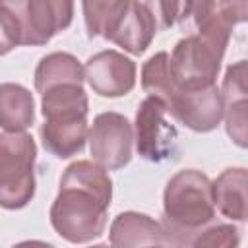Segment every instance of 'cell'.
I'll return each instance as SVG.
<instances>
[{
    "instance_id": "19",
    "label": "cell",
    "mask_w": 248,
    "mask_h": 248,
    "mask_svg": "<svg viewBox=\"0 0 248 248\" xmlns=\"http://www.w3.org/2000/svg\"><path fill=\"white\" fill-rule=\"evenodd\" d=\"M217 12V0H184L178 10V25L186 35L196 33Z\"/></svg>"
},
{
    "instance_id": "13",
    "label": "cell",
    "mask_w": 248,
    "mask_h": 248,
    "mask_svg": "<svg viewBox=\"0 0 248 248\" xmlns=\"http://www.w3.org/2000/svg\"><path fill=\"white\" fill-rule=\"evenodd\" d=\"M110 244L114 246H153L163 244L161 223L149 215L126 211L120 213L110 225Z\"/></svg>"
},
{
    "instance_id": "21",
    "label": "cell",
    "mask_w": 248,
    "mask_h": 248,
    "mask_svg": "<svg viewBox=\"0 0 248 248\" xmlns=\"http://www.w3.org/2000/svg\"><path fill=\"white\" fill-rule=\"evenodd\" d=\"M248 103L242 101V103H234V105H229L225 107V112H223V118L227 122V134L229 138L238 145V147H246V140H248V116H246V108Z\"/></svg>"
},
{
    "instance_id": "9",
    "label": "cell",
    "mask_w": 248,
    "mask_h": 248,
    "mask_svg": "<svg viewBox=\"0 0 248 248\" xmlns=\"http://www.w3.org/2000/svg\"><path fill=\"white\" fill-rule=\"evenodd\" d=\"M167 110L194 132H211L223 120V97L215 83L203 87H176Z\"/></svg>"
},
{
    "instance_id": "1",
    "label": "cell",
    "mask_w": 248,
    "mask_h": 248,
    "mask_svg": "<svg viewBox=\"0 0 248 248\" xmlns=\"http://www.w3.org/2000/svg\"><path fill=\"white\" fill-rule=\"evenodd\" d=\"M232 23L215 12L196 33L186 35L169 54L170 74L176 87H203L215 83Z\"/></svg>"
},
{
    "instance_id": "16",
    "label": "cell",
    "mask_w": 248,
    "mask_h": 248,
    "mask_svg": "<svg viewBox=\"0 0 248 248\" xmlns=\"http://www.w3.org/2000/svg\"><path fill=\"white\" fill-rule=\"evenodd\" d=\"M60 186H74V188L85 190L107 205H110V200H112V180L107 174V169L91 161L72 163L66 169L60 180Z\"/></svg>"
},
{
    "instance_id": "24",
    "label": "cell",
    "mask_w": 248,
    "mask_h": 248,
    "mask_svg": "<svg viewBox=\"0 0 248 248\" xmlns=\"http://www.w3.org/2000/svg\"><path fill=\"white\" fill-rule=\"evenodd\" d=\"M14 46H17V37L16 29L8 17V14L0 8V56L8 54Z\"/></svg>"
},
{
    "instance_id": "23",
    "label": "cell",
    "mask_w": 248,
    "mask_h": 248,
    "mask_svg": "<svg viewBox=\"0 0 248 248\" xmlns=\"http://www.w3.org/2000/svg\"><path fill=\"white\" fill-rule=\"evenodd\" d=\"M143 4L149 8L157 21V27L161 29H169L178 17L180 0H145Z\"/></svg>"
},
{
    "instance_id": "2",
    "label": "cell",
    "mask_w": 248,
    "mask_h": 248,
    "mask_svg": "<svg viewBox=\"0 0 248 248\" xmlns=\"http://www.w3.org/2000/svg\"><path fill=\"white\" fill-rule=\"evenodd\" d=\"M163 209V242H172L174 236H180L178 244H190L188 234H198L213 221L215 205L211 180L194 169L176 172L165 188Z\"/></svg>"
},
{
    "instance_id": "8",
    "label": "cell",
    "mask_w": 248,
    "mask_h": 248,
    "mask_svg": "<svg viewBox=\"0 0 248 248\" xmlns=\"http://www.w3.org/2000/svg\"><path fill=\"white\" fill-rule=\"evenodd\" d=\"M89 151L97 165L114 170L130 163L134 147V128L118 112H103L87 130Z\"/></svg>"
},
{
    "instance_id": "25",
    "label": "cell",
    "mask_w": 248,
    "mask_h": 248,
    "mask_svg": "<svg viewBox=\"0 0 248 248\" xmlns=\"http://www.w3.org/2000/svg\"><path fill=\"white\" fill-rule=\"evenodd\" d=\"M219 14L225 16L232 25L246 19V0H219Z\"/></svg>"
},
{
    "instance_id": "10",
    "label": "cell",
    "mask_w": 248,
    "mask_h": 248,
    "mask_svg": "<svg viewBox=\"0 0 248 248\" xmlns=\"http://www.w3.org/2000/svg\"><path fill=\"white\" fill-rule=\"evenodd\" d=\"M83 79L101 97H122L136 85V64L122 52L103 50L85 62Z\"/></svg>"
},
{
    "instance_id": "18",
    "label": "cell",
    "mask_w": 248,
    "mask_h": 248,
    "mask_svg": "<svg viewBox=\"0 0 248 248\" xmlns=\"http://www.w3.org/2000/svg\"><path fill=\"white\" fill-rule=\"evenodd\" d=\"M130 0H81L83 21L89 37H107L120 19Z\"/></svg>"
},
{
    "instance_id": "11",
    "label": "cell",
    "mask_w": 248,
    "mask_h": 248,
    "mask_svg": "<svg viewBox=\"0 0 248 248\" xmlns=\"http://www.w3.org/2000/svg\"><path fill=\"white\" fill-rule=\"evenodd\" d=\"M157 33V21L149 8L140 0H130L128 8L105 39L122 46L130 54H141Z\"/></svg>"
},
{
    "instance_id": "17",
    "label": "cell",
    "mask_w": 248,
    "mask_h": 248,
    "mask_svg": "<svg viewBox=\"0 0 248 248\" xmlns=\"http://www.w3.org/2000/svg\"><path fill=\"white\" fill-rule=\"evenodd\" d=\"M141 87L145 93H149V97H155L165 105L169 103V99L176 91V83L170 74L169 52H157L143 64Z\"/></svg>"
},
{
    "instance_id": "15",
    "label": "cell",
    "mask_w": 248,
    "mask_h": 248,
    "mask_svg": "<svg viewBox=\"0 0 248 248\" xmlns=\"http://www.w3.org/2000/svg\"><path fill=\"white\" fill-rule=\"evenodd\" d=\"M83 81V66L76 56L68 52H52L45 56L35 70V87L39 93H45L50 87L62 83H78Z\"/></svg>"
},
{
    "instance_id": "3",
    "label": "cell",
    "mask_w": 248,
    "mask_h": 248,
    "mask_svg": "<svg viewBox=\"0 0 248 248\" xmlns=\"http://www.w3.org/2000/svg\"><path fill=\"white\" fill-rule=\"evenodd\" d=\"M41 101L45 122L41 140L48 153L68 159L79 153L87 140V95L78 83L46 89Z\"/></svg>"
},
{
    "instance_id": "6",
    "label": "cell",
    "mask_w": 248,
    "mask_h": 248,
    "mask_svg": "<svg viewBox=\"0 0 248 248\" xmlns=\"http://www.w3.org/2000/svg\"><path fill=\"white\" fill-rule=\"evenodd\" d=\"M107 209L108 205L93 194L74 186H60L50 207V223L62 238L70 242H89L103 234Z\"/></svg>"
},
{
    "instance_id": "7",
    "label": "cell",
    "mask_w": 248,
    "mask_h": 248,
    "mask_svg": "<svg viewBox=\"0 0 248 248\" xmlns=\"http://www.w3.org/2000/svg\"><path fill=\"white\" fill-rule=\"evenodd\" d=\"M169 110L165 103L155 97H147L136 112L134 140L141 159L151 163L170 161L178 155L180 141L178 132L167 118Z\"/></svg>"
},
{
    "instance_id": "22",
    "label": "cell",
    "mask_w": 248,
    "mask_h": 248,
    "mask_svg": "<svg viewBox=\"0 0 248 248\" xmlns=\"http://www.w3.org/2000/svg\"><path fill=\"white\" fill-rule=\"evenodd\" d=\"M194 246H217L229 248L238 244V231L232 225H215L205 231H200L198 236L192 240Z\"/></svg>"
},
{
    "instance_id": "12",
    "label": "cell",
    "mask_w": 248,
    "mask_h": 248,
    "mask_svg": "<svg viewBox=\"0 0 248 248\" xmlns=\"http://www.w3.org/2000/svg\"><path fill=\"white\" fill-rule=\"evenodd\" d=\"M246 184L248 174L246 169H227L223 170L215 182H211L213 205L232 221H244L248 215V202H246Z\"/></svg>"
},
{
    "instance_id": "14",
    "label": "cell",
    "mask_w": 248,
    "mask_h": 248,
    "mask_svg": "<svg viewBox=\"0 0 248 248\" xmlns=\"http://www.w3.org/2000/svg\"><path fill=\"white\" fill-rule=\"evenodd\" d=\"M35 120V101L29 89L17 83L0 85V128L23 132Z\"/></svg>"
},
{
    "instance_id": "5",
    "label": "cell",
    "mask_w": 248,
    "mask_h": 248,
    "mask_svg": "<svg viewBox=\"0 0 248 248\" xmlns=\"http://www.w3.org/2000/svg\"><path fill=\"white\" fill-rule=\"evenodd\" d=\"M0 8L16 29L17 45H45L74 17V0H0Z\"/></svg>"
},
{
    "instance_id": "20",
    "label": "cell",
    "mask_w": 248,
    "mask_h": 248,
    "mask_svg": "<svg viewBox=\"0 0 248 248\" xmlns=\"http://www.w3.org/2000/svg\"><path fill=\"white\" fill-rule=\"evenodd\" d=\"M248 72H246V60H238L236 64H232L223 79V87L221 97H223V107L234 105V103H242L246 101L248 95Z\"/></svg>"
},
{
    "instance_id": "4",
    "label": "cell",
    "mask_w": 248,
    "mask_h": 248,
    "mask_svg": "<svg viewBox=\"0 0 248 248\" xmlns=\"http://www.w3.org/2000/svg\"><path fill=\"white\" fill-rule=\"evenodd\" d=\"M35 140L25 132L0 134V207H25L35 194Z\"/></svg>"
}]
</instances>
